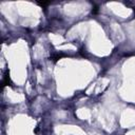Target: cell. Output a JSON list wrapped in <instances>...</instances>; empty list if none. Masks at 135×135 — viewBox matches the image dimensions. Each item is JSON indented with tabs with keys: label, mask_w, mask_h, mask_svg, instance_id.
<instances>
[{
	"label": "cell",
	"mask_w": 135,
	"mask_h": 135,
	"mask_svg": "<svg viewBox=\"0 0 135 135\" xmlns=\"http://www.w3.org/2000/svg\"><path fill=\"white\" fill-rule=\"evenodd\" d=\"M2 83H3L4 86H5V85H11V84H12V81H11V78H9V74H8V73H6V74L4 75Z\"/></svg>",
	"instance_id": "6da1fadb"
},
{
	"label": "cell",
	"mask_w": 135,
	"mask_h": 135,
	"mask_svg": "<svg viewBox=\"0 0 135 135\" xmlns=\"http://www.w3.org/2000/svg\"><path fill=\"white\" fill-rule=\"evenodd\" d=\"M63 56H64L63 54H55V55H53V56H52V59H53V61H54V62H56V61H58L59 59H61Z\"/></svg>",
	"instance_id": "7a4b0ae2"
},
{
	"label": "cell",
	"mask_w": 135,
	"mask_h": 135,
	"mask_svg": "<svg viewBox=\"0 0 135 135\" xmlns=\"http://www.w3.org/2000/svg\"><path fill=\"white\" fill-rule=\"evenodd\" d=\"M97 13H98V6H97V5H94V8L92 9V14L95 15V14H97Z\"/></svg>",
	"instance_id": "3957f363"
}]
</instances>
